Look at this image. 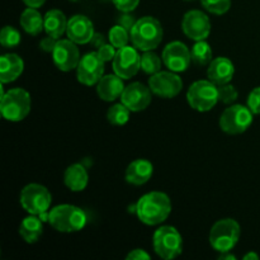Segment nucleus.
<instances>
[{
  "label": "nucleus",
  "mask_w": 260,
  "mask_h": 260,
  "mask_svg": "<svg viewBox=\"0 0 260 260\" xmlns=\"http://www.w3.org/2000/svg\"><path fill=\"white\" fill-rule=\"evenodd\" d=\"M141 69L149 75L161 71V58L151 51H145L141 56Z\"/></svg>",
  "instance_id": "29"
},
{
  "label": "nucleus",
  "mask_w": 260,
  "mask_h": 260,
  "mask_svg": "<svg viewBox=\"0 0 260 260\" xmlns=\"http://www.w3.org/2000/svg\"><path fill=\"white\" fill-rule=\"evenodd\" d=\"M162 62L170 71L182 73L187 70L192 62L190 51L184 43L179 41L168 43L162 51Z\"/></svg>",
  "instance_id": "14"
},
{
  "label": "nucleus",
  "mask_w": 260,
  "mask_h": 260,
  "mask_svg": "<svg viewBox=\"0 0 260 260\" xmlns=\"http://www.w3.org/2000/svg\"><path fill=\"white\" fill-rule=\"evenodd\" d=\"M239 91L238 89L230 84L218 86V102L223 104H231L238 99Z\"/></svg>",
  "instance_id": "32"
},
{
  "label": "nucleus",
  "mask_w": 260,
  "mask_h": 260,
  "mask_svg": "<svg viewBox=\"0 0 260 260\" xmlns=\"http://www.w3.org/2000/svg\"><path fill=\"white\" fill-rule=\"evenodd\" d=\"M112 2H113V4L116 5L119 12L129 13L136 9L140 0H112Z\"/></svg>",
  "instance_id": "35"
},
{
  "label": "nucleus",
  "mask_w": 260,
  "mask_h": 260,
  "mask_svg": "<svg viewBox=\"0 0 260 260\" xmlns=\"http://www.w3.org/2000/svg\"><path fill=\"white\" fill-rule=\"evenodd\" d=\"M129 109L123 103L114 104L107 112V119L111 124L114 126H123L129 119Z\"/></svg>",
  "instance_id": "27"
},
{
  "label": "nucleus",
  "mask_w": 260,
  "mask_h": 260,
  "mask_svg": "<svg viewBox=\"0 0 260 260\" xmlns=\"http://www.w3.org/2000/svg\"><path fill=\"white\" fill-rule=\"evenodd\" d=\"M57 41H58L57 38H53V37H51V36H47V37L42 38L40 42L41 50H43L45 52H53Z\"/></svg>",
  "instance_id": "37"
},
{
  "label": "nucleus",
  "mask_w": 260,
  "mask_h": 260,
  "mask_svg": "<svg viewBox=\"0 0 260 260\" xmlns=\"http://www.w3.org/2000/svg\"><path fill=\"white\" fill-rule=\"evenodd\" d=\"M234 74H235V66L228 57L213 58L207 69L208 80L215 83L217 86L230 83L234 78Z\"/></svg>",
  "instance_id": "18"
},
{
  "label": "nucleus",
  "mask_w": 260,
  "mask_h": 260,
  "mask_svg": "<svg viewBox=\"0 0 260 260\" xmlns=\"http://www.w3.org/2000/svg\"><path fill=\"white\" fill-rule=\"evenodd\" d=\"M152 174L154 165L146 159H137L127 167L124 178L132 185H144L151 179Z\"/></svg>",
  "instance_id": "19"
},
{
  "label": "nucleus",
  "mask_w": 260,
  "mask_h": 260,
  "mask_svg": "<svg viewBox=\"0 0 260 260\" xmlns=\"http://www.w3.org/2000/svg\"><path fill=\"white\" fill-rule=\"evenodd\" d=\"M106 43H107V40L103 35H101V33H94L93 38H91L90 41L91 46H94L95 48H99L102 47V46L106 45Z\"/></svg>",
  "instance_id": "39"
},
{
  "label": "nucleus",
  "mask_w": 260,
  "mask_h": 260,
  "mask_svg": "<svg viewBox=\"0 0 260 260\" xmlns=\"http://www.w3.org/2000/svg\"><path fill=\"white\" fill-rule=\"evenodd\" d=\"M187 101L196 111H211L218 103V86L211 80L194 81L187 91Z\"/></svg>",
  "instance_id": "8"
},
{
  "label": "nucleus",
  "mask_w": 260,
  "mask_h": 260,
  "mask_svg": "<svg viewBox=\"0 0 260 260\" xmlns=\"http://www.w3.org/2000/svg\"><path fill=\"white\" fill-rule=\"evenodd\" d=\"M43 233V225L41 218L30 215L22 221L19 226V235L27 244H35L40 240Z\"/></svg>",
  "instance_id": "25"
},
{
  "label": "nucleus",
  "mask_w": 260,
  "mask_h": 260,
  "mask_svg": "<svg viewBox=\"0 0 260 260\" xmlns=\"http://www.w3.org/2000/svg\"><path fill=\"white\" fill-rule=\"evenodd\" d=\"M236 256L234 254H230V251H226V253H221L220 260H235Z\"/></svg>",
  "instance_id": "41"
},
{
  "label": "nucleus",
  "mask_w": 260,
  "mask_h": 260,
  "mask_svg": "<svg viewBox=\"0 0 260 260\" xmlns=\"http://www.w3.org/2000/svg\"><path fill=\"white\" fill-rule=\"evenodd\" d=\"M240 239V225L234 218H222L212 226L210 231V244L218 253L234 249Z\"/></svg>",
  "instance_id": "5"
},
{
  "label": "nucleus",
  "mask_w": 260,
  "mask_h": 260,
  "mask_svg": "<svg viewBox=\"0 0 260 260\" xmlns=\"http://www.w3.org/2000/svg\"><path fill=\"white\" fill-rule=\"evenodd\" d=\"M190 56L193 62L198 66L210 65L211 61L213 60L212 48L206 42V40L196 41V45L190 50Z\"/></svg>",
  "instance_id": "26"
},
{
  "label": "nucleus",
  "mask_w": 260,
  "mask_h": 260,
  "mask_svg": "<svg viewBox=\"0 0 260 260\" xmlns=\"http://www.w3.org/2000/svg\"><path fill=\"white\" fill-rule=\"evenodd\" d=\"M104 61L99 57L98 52H88L80 58L76 68V76L79 83L91 86L99 83L104 74Z\"/></svg>",
  "instance_id": "11"
},
{
  "label": "nucleus",
  "mask_w": 260,
  "mask_h": 260,
  "mask_svg": "<svg viewBox=\"0 0 260 260\" xmlns=\"http://www.w3.org/2000/svg\"><path fill=\"white\" fill-rule=\"evenodd\" d=\"M32 101L27 90L22 88H15L8 90L2 95L0 109L7 121L19 122L23 121L29 114Z\"/></svg>",
  "instance_id": "4"
},
{
  "label": "nucleus",
  "mask_w": 260,
  "mask_h": 260,
  "mask_svg": "<svg viewBox=\"0 0 260 260\" xmlns=\"http://www.w3.org/2000/svg\"><path fill=\"white\" fill-rule=\"evenodd\" d=\"M154 250L161 259L172 260L179 256L183 251V238L173 226H161L152 238Z\"/></svg>",
  "instance_id": "6"
},
{
  "label": "nucleus",
  "mask_w": 260,
  "mask_h": 260,
  "mask_svg": "<svg viewBox=\"0 0 260 260\" xmlns=\"http://www.w3.org/2000/svg\"><path fill=\"white\" fill-rule=\"evenodd\" d=\"M127 260H149L150 255L142 249H135L132 250L128 255L126 256Z\"/></svg>",
  "instance_id": "38"
},
{
  "label": "nucleus",
  "mask_w": 260,
  "mask_h": 260,
  "mask_svg": "<svg viewBox=\"0 0 260 260\" xmlns=\"http://www.w3.org/2000/svg\"><path fill=\"white\" fill-rule=\"evenodd\" d=\"M124 88L123 79L119 78L117 74L113 75H106L99 80L96 85V93L102 101L113 102L117 98H121Z\"/></svg>",
  "instance_id": "20"
},
{
  "label": "nucleus",
  "mask_w": 260,
  "mask_h": 260,
  "mask_svg": "<svg viewBox=\"0 0 260 260\" xmlns=\"http://www.w3.org/2000/svg\"><path fill=\"white\" fill-rule=\"evenodd\" d=\"M68 22L65 14L58 9H51L45 15V30L47 36L53 38H60L68 28Z\"/></svg>",
  "instance_id": "23"
},
{
  "label": "nucleus",
  "mask_w": 260,
  "mask_h": 260,
  "mask_svg": "<svg viewBox=\"0 0 260 260\" xmlns=\"http://www.w3.org/2000/svg\"><path fill=\"white\" fill-rule=\"evenodd\" d=\"M20 205L29 215L45 216L52 202V196L45 185L30 183L20 192Z\"/></svg>",
  "instance_id": "7"
},
{
  "label": "nucleus",
  "mask_w": 260,
  "mask_h": 260,
  "mask_svg": "<svg viewBox=\"0 0 260 260\" xmlns=\"http://www.w3.org/2000/svg\"><path fill=\"white\" fill-rule=\"evenodd\" d=\"M132 45L140 51H152L160 45L164 36L161 24L154 17H142L137 19L129 32Z\"/></svg>",
  "instance_id": "3"
},
{
  "label": "nucleus",
  "mask_w": 260,
  "mask_h": 260,
  "mask_svg": "<svg viewBox=\"0 0 260 260\" xmlns=\"http://www.w3.org/2000/svg\"><path fill=\"white\" fill-rule=\"evenodd\" d=\"M140 69H141V56L139 55L136 48L124 46L117 50L113 58L114 74H117L123 80H128L139 73Z\"/></svg>",
  "instance_id": "12"
},
{
  "label": "nucleus",
  "mask_w": 260,
  "mask_h": 260,
  "mask_svg": "<svg viewBox=\"0 0 260 260\" xmlns=\"http://www.w3.org/2000/svg\"><path fill=\"white\" fill-rule=\"evenodd\" d=\"M149 86L152 94L160 98H174L182 91L183 80L174 71H159L151 75Z\"/></svg>",
  "instance_id": "10"
},
{
  "label": "nucleus",
  "mask_w": 260,
  "mask_h": 260,
  "mask_svg": "<svg viewBox=\"0 0 260 260\" xmlns=\"http://www.w3.org/2000/svg\"><path fill=\"white\" fill-rule=\"evenodd\" d=\"M185 2H193V0H185Z\"/></svg>",
  "instance_id": "43"
},
{
  "label": "nucleus",
  "mask_w": 260,
  "mask_h": 260,
  "mask_svg": "<svg viewBox=\"0 0 260 260\" xmlns=\"http://www.w3.org/2000/svg\"><path fill=\"white\" fill-rule=\"evenodd\" d=\"M152 99V91L150 86L135 81L126 86L121 95V102L131 112L145 111L150 106Z\"/></svg>",
  "instance_id": "16"
},
{
  "label": "nucleus",
  "mask_w": 260,
  "mask_h": 260,
  "mask_svg": "<svg viewBox=\"0 0 260 260\" xmlns=\"http://www.w3.org/2000/svg\"><path fill=\"white\" fill-rule=\"evenodd\" d=\"M0 43L5 48L17 47L20 43V33L14 27L5 25L0 33Z\"/></svg>",
  "instance_id": "30"
},
{
  "label": "nucleus",
  "mask_w": 260,
  "mask_h": 260,
  "mask_svg": "<svg viewBox=\"0 0 260 260\" xmlns=\"http://www.w3.org/2000/svg\"><path fill=\"white\" fill-rule=\"evenodd\" d=\"M53 63L56 68L61 71L74 70L78 68L79 61H80V51L75 42L71 40H58L56 43V47L52 52Z\"/></svg>",
  "instance_id": "15"
},
{
  "label": "nucleus",
  "mask_w": 260,
  "mask_h": 260,
  "mask_svg": "<svg viewBox=\"0 0 260 260\" xmlns=\"http://www.w3.org/2000/svg\"><path fill=\"white\" fill-rule=\"evenodd\" d=\"M20 27L32 36H38L43 29H45V17L41 15L37 8L28 7L20 15Z\"/></svg>",
  "instance_id": "24"
},
{
  "label": "nucleus",
  "mask_w": 260,
  "mask_h": 260,
  "mask_svg": "<svg viewBox=\"0 0 260 260\" xmlns=\"http://www.w3.org/2000/svg\"><path fill=\"white\" fill-rule=\"evenodd\" d=\"M89 182V175L84 165L73 164L65 170L63 183L73 192H81L86 188Z\"/></svg>",
  "instance_id": "22"
},
{
  "label": "nucleus",
  "mask_w": 260,
  "mask_h": 260,
  "mask_svg": "<svg viewBox=\"0 0 260 260\" xmlns=\"http://www.w3.org/2000/svg\"><path fill=\"white\" fill-rule=\"evenodd\" d=\"M24 62L15 53H5L0 57V81L2 84L17 80L23 73Z\"/></svg>",
  "instance_id": "21"
},
{
  "label": "nucleus",
  "mask_w": 260,
  "mask_h": 260,
  "mask_svg": "<svg viewBox=\"0 0 260 260\" xmlns=\"http://www.w3.org/2000/svg\"><path fill=\"white\" fill-rule=\"evenodd\" d=\"M172 201L162 192H150L142 196L136 205V213L142 223L149 226L159 225L169 217Z\"/></svg>",
  "instance_id": "1"
},
{
  "label": "nucleus",
  "mask_w": 260,
  "mask_h": 260,
  "mask_svg": "<svg viewBox=\"0 0 260 260\" xmlns=\"http://www.w3.org/2000/svg\"><path fill=\"white\" fill-rule=\"evenodd\" d=\"M244 260H259V255L258 254L253 253V251H250V253H248L246 255H244Z\"/></svg>",
  "instance_id": "42"
},
{
  "label": "nucleus",
  "mask_w": 260,
  "mask_h": 260,
  "mask_svg": "<svg viewBox=\"0 0 260 260\" xmlns=\"http://www.w3.org/2000/svg\"><path fill=\"white\" fill-rule=\"evenodd\" d=\"M248 107L254 114H260V86L250 91L248 96Z\"/></svg>",
  "instance_id": "33"
},
{
  "label": "nucleus",
  "mask_w": 260,
  "mask_h": 260,
  "mask_svg": "<svg viewBox=\"0 0 260 260\" xmlns=\"http://www.w3.org/2000/svg\"><path fill=\"white\" fill-rule=\"evenodd\" d=\"M254 113L248 106L234 104L226 108L220 117V128L228 135L244 134L253 123Z\"/></svg>",
  "instance_id": "9"
},
{
  "label": "nucleus",
  "mask_w": 260,
  "mask_h": 260,
  "mask_svg": "<svg viewBox=\"0 0 260 260\" xmlns=\"http://www.w3.org/2000/svg\"><path fill=\"white\" fill-rule=\"evenodd\" d=\"M108 40L109 42H111V45H113L114 47L118 50V48L127 46L128 41L131 40V35H129V32L126 28H123L119 24H116L114 27L111 28V30H109Z\"/></svg>",
  "instance_id": "28"
},
{
  "label": "nucleus",
  "mask_w": 260,
  "mask_h": 260,
  "mask_svg": "<svg viewBox=\"0 0 260 260\" xmlns=\"http://www.w3.org/2000/svg\"><path fill=\"white\" fill-rule=\"evenodd\" d=\"M201 3L207 12L216 15L225 14L231 7V0H201Z\"/></svg>",
  "instance_id": "31"
},
{
  "label": "nucleus",
  "mask_w": 260,
  "mask_h": 260,
  "mask_svg": "<svg viewBox=\"0 0 260 260\" xmlns=\"http://www.w3.org/2000/svg\"><path fill=\"white\" fill-rule=\"evenodd\" d=\"M136 22L137 20L135 19L131 14H128V13H124V12H122V14L119 15L118 19H117V24H119V25H122L123 28H126L128 32H131V29L134 28L135 23Z\"/></svg>",
  "instance_id": "36"
},
{
  "label": "nucleus",
  "mask_w": 260,
  "mask_h": 260,
  "mask_svg": "<svg viewBox=\"0 0 260 260\" xmlns=\"http://www.w3.org/2000/svg\"><path fill=\"white\" fill-rule=\"evenodd\" d=\"M48 222L58 233H78L86 225V213L80 207L73 205H60L48 213Z\"/></svg>",
  "instance_id": "2"
},
{
  "label": "nucleus",
  "mask_w": 260,
  "mask_h": 260,
  "mask_svg": "<svg viewBox=\"0 0 260 260\" xmlns=\"http://www.w3.org/2000/svg\"><path fill=\"white\" fill-rule=\"evenodd\" d=\"M182 29L188 38L193 41H203L210 36V18L201 10H189L182 20Z\"/></svg>",
  "instance_id": "13"
},
{
  "label": "nucleus",
  "mask_w": 260,
  "mask_h": 260,
  "mask_svg": "<svg viewBox=\"0 0 260 260\" xmlns=\"http://www.w3.org/2000/svg\"><path fill=\"white\" fill-rule=\"evenodd\" d=\"M94 27L91 20L88 17L81 14H76L71 17L68 22L66 35L69 40L75 42L76 45H86L90 43L94 36Z\"/></svg>",
  "instance_id": "17"
},
{
  "label": "nucleus",
  "mask_w": 260,
  "mask_h": 260,
  "mask_svg": "<svg viewBox=\"0 0 260 260\" xmlns=\"http://www.w3.org/2000/svg\"><path fill=\"white\" fill-rule=\"evenodd\" d=\"M23 3L29 8H40L45 4L46 0H23Z\"/></svg>",
  "instance_id": "40"
},
{
  "label": "nucleus",
  "mask_w": 260,
  "mask_h": 260,
  "mask_svg": "<svg viewBox=\"0 0 260 260\" xmlns=\"http://www.w3.org/2000/svg\"><path fill=\"white\" fill-rule=\"evenodd\" d=\"M96 52H98L99 57H101L104 62H108V61H113L117 51H116V47H114L113 45H108V43H106L104 46L99 47Z\"/></svg>",
  "instance_id": "34"
}]
</instances>
